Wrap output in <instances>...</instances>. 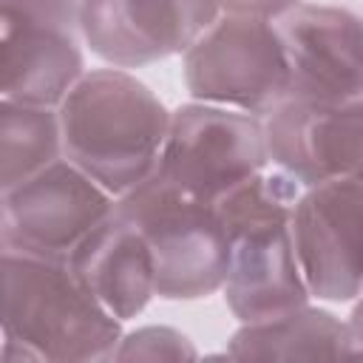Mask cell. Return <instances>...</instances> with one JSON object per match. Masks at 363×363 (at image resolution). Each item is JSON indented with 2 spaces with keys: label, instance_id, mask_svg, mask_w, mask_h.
<instances>
[{
  "label": "cell",
  "instance_id": "6da1fadb",
  "mask_svg": "<svg viewBox=\"0 0 363 363\" xmlns=\"http://www.w3.org/2000/svg\"><path fill=\"white\" fill-rule=\"evenodd\" d=\"M301 190L303 184L295 176L269 164L218 201L227 230V278L221 292L241 323L284 315L312 298L292 233Z\"/></svg>",
  "mask_w": 363,
  "mask_h": 363
},
{
  "label": "cell",
  "instance_id": "5b68a950",
  "mask_svg": "<svg viewBox=\"0 0 363 363\" xmlns=\"http://www.w3.org/2000/svg\"><path fill=\"white\" fill-rule=\"evenodd\" d=\"M182 77L196 102L267 119L289 99V60L278 23L221 11L182 54Z\"/></svg>",
  "mask_w": 363,
  "mask_h": 363
},
{
  "label": "cell",
  "instance_id": "7c38bea8",
  "mask_svg": "<svg viewBox=\"0 0 363 363\" xmlns=\"http://www.w3.org/2000/svg\"><path fill=\"white\" fill-rule=\"evenodd\" d=\"M264 122L269 162L303 187L323 179L363 184V99L346 105L289 99Z\"/></svg>",
  "mask_w": 363,
  "mask_h": 363
},
{
  "label": "cell",
  "instance_id": "5bb4252c",
  "mask_svg": "<svg viewBox=\"0 0 363 363\" xmlns=\"http://www.w3.org/2000/svg\"><path fill=\"white\" fill-rule=\"evenodd\" d=\"M227 357L295 360V357H357L349 323L320 306H298L275 318L241 323L227 340Z\"/></svg>",
  "mask_w": 363,
  "mask_h": 363
},
{
  "label": "cell",
  "instance_id": "e0dca14e",
  "mask_svg": "<svg viewBox=\"0 0 363 363\" xmlns=\"http://www.w3.org/2000/svg\"><path fill=\"white\" fill-rule=\"evenodd\" d=\"M298 3H303V0H218L221 11H230V14H255V17H269V20L284 17Z\"/></svg>",
  "mask_w": 363,
  "mask_h": 363
},
{
  "label": "cell",
  "instance_id": "ba28073f",
  "mask_svg": "<svg viewBox=\"0 0 363 363\" xmlns=\"http://www.w3.org/2000/svg\"><path fill=\"white\" fill-rule=\"evenodd\" d=\"M113 207L116 196L62 156L20 184L0 190V247L68 261Z\"/></svg>",
  "mask_w": 363,
  "mask_h": 363
},
{
  "label": "cell",
  "instance_id": "9a60e30c",
  "mask_svg": "<svg viewBox=\"0 0 363 363\" xmlns=\"http://www.w3.org/2000/svg\"><path fill=\"white\" fill-rule=\"evenodd\" d=\"M62 159L57 108L0 99V190Z\"/></svg>",
  "mask_w": 363,
  "mask_h": 363
},
{
  "label": "cell",
  "instance_id": "8992f818",
  "mask_svg": "<svg viewBox=\"0 0 363 363\" xmlns=\"http://www.w3.org/2000/svg\"><path fill=\"white\" fill-rule=\"evenodd\" d=\"M269 164L267 122L261 116L193 99L170 111L156 170L187 196L218 204Z\"/></svg>",
  "mask_w": 363,
  "mask_h": 363
},
{
  "label": "cell",
  "instance_id": "2e32d148",
  "mask_svg": "<svg viewBox=\"0 0 363 363\" xmlns=\"http://www.w3.org/2000/svg\"><path fill=\"white\" fill-rule=\"evenodd\" d=\"M182 360L199 357L196 346L170 326H142L130 335H122L113 360Z\"/></svg>",
  "mask_w": 363,
  "mask_h": 363
},
{
  "label": "cell",
  "instance_id": "7a4b0ae2",
  "mask_svg": "<svg viewBox=\"0 0 363 363\" xmlns=\"http://www.w3.org/2000/svg\"><path fill=\"white\" fill-rule=\"evenodd\" d=\"M57 113L62 156L111 196L119 199L156 173L170 111L130 71L113 65L85 71Z\"/></svg>",
  "mask_w": 363,
  "mask_h": 363
},
{
  "label": "cell",
  "instance_id": "3957f363",
  "mask_svg": "<svg viewBox=\"0 0 363 363\" xmlns=\"http://www.w3.org/2000/svg\"><path fill=\"white\" fill-rule=\"evenodd\" d=\"M122 320L74 275L68 261L3 250V349L20 360H113Z\"/></svg>",
  "mask_w": 363,
  "mask_h": 363
},
{
  "label": "cell",
  "instance_id": "9c48e42d",
  "mask_svg": "<svg viewBox=\"0 0 363 363\" xmlns=\"http://www.w3.org/2000/svg\"><path fill=\"white\" fill-rule=\"evenodd\" d=\"M292 233L309 295L352 303L363 289V184L352 179L306 184L295 201Z\"/></svg>",
  "mask_w": 363,
  "mask_h": 363
},
{
  "label": "cell",
  "instance_id": "8fae6325",
  "mask_svg": "<svg viewBox=\"0 0 363 363\" xmlns=\"http://www.w3.org/2000/svg\"><path fill=\"white\" fill-rule=\"evenodd\" d=\"M275 23L289 60V99L309 105L363 99L360 14L326 3H298Z\"/></svg>",
  "mask_w": 363,
  "mask_h": 363
},
{
  "label": "cell",
  "instance_id": "30bf717a",
  "mask_svg": "<svg viewBox=\"0 0 363 363\" xmlns=\"http://www.w3.org/2000/svg\"><path fill=\"white\" fill-rule=\"evenodd\" d=\"M218 14V0H79V34L102 62L130 71L184 54Z\"/></svg>",
  "mask_w": 363,
  "mask_h": 363
},
{
  "label": "cell",
  "instance_id": "52a82bcc",
  "mask_svg": "<svg viewBox=\"0 0 363 363\" xmlns=\"http://www.w3.org/2000/svg\"><path fill=\"white\" fill-rule=\"evenodd\" d=\"M79 0H0L3 99L57 108L85 74Z\"/></svg>",
  "mask_w": 363,
  "mask_h": 363
},
{
  "label": "cell",
  "instance_id": "ac0fdd59",
  "mask_svg": "<svg viewBox=\"0 0 363 363\" xmlns=\"http://www.w3.org/2000/svg\"><path fill=\"white\" fill-rule=\"evenodd\" d=\"M346 323H349V335H352V343L357 349V357H363V289L352 301V312H349Z\"/></svg>",
  "mask_w": 363,
  "mask_h": 363
},
{
  "label": "cell",
  "instance_id": "277c9868",
  "mask_svg": "<svg viewBox=\"0 0 363 363\" xmlns=\"http://www.w3.org/2000/svg\"><path fill=\"white\" fill-rule=\"evenodd\" d=\"M116 210L147 241L159 298L199 301L221 292L227 278V230L218 204L187 196L156 170L119 196Z\"/></svg>",
  "mask_w": 363,
  "mask_h": 363
},
{
  "label": "cell",
  "instance_id": "4fadbf2b",
  "mask_svg": "<svg viewBox=\"0 0 363 363\" xmlns=\"http://www.w3.org/2000/svg\"><path fill=\"white\" fill-rule=\"evenodd\" d=\"M68 267L122 323L136 318L156 295V269L147 241L116 207L82 238Z\"/></svg>",
  "mask_w": 363,
  "mask_h": 363
}]
</instances>
